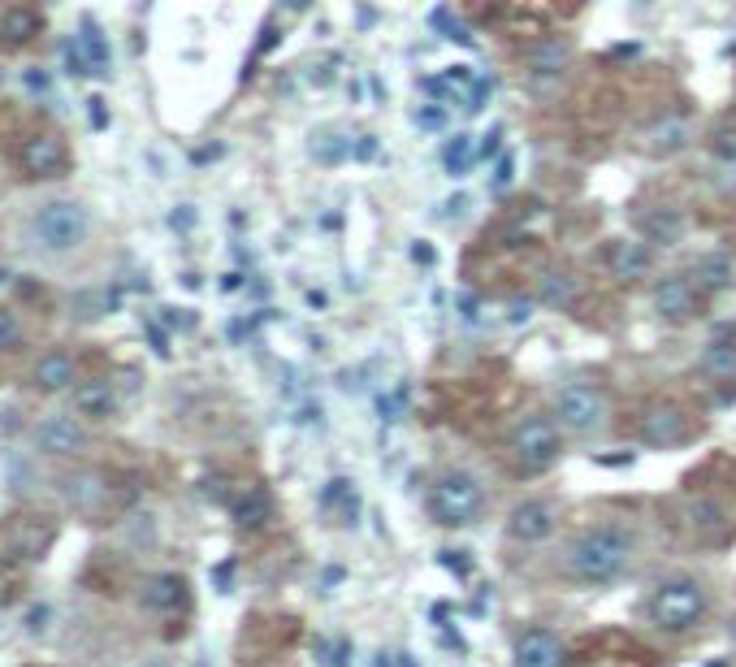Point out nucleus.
Wrapping results in <instances>:
<instances>
[{
    "label": "nucleus",
    "instance_id": "6e6552de",
    "mask_svg": "<svg viewBox=\"0 0 736 667\" xmlns=\"http://www.w3.org/2000/svg\"><path fill=\"white\" fill-rule=\"evenodd\" d=\"M685 434H689L685 412L672 408V403H659V408H650L641 416V442L646 447H676Z\"/></svg>",
    "mask_w": 736,
    "mask_h": 667
},
{
    "label": "nucleus",
    "instance_id": "6ab92c4d",
    "mask_svg": "<svg viewBox=\"0 0 736 667\" xmlns=\"http://www.w3.org/2000/svg\"><path fill=\"white\" fill-rule=\"evenodd\" d=\"M74 44H78V52H83V61H87V74H109V44H104V35H100L96 22H83V35H78Z\"/></svg>",
    "mask_w": 736,
    "mask_h": 667
},
{
    "label": "nucleus",
    "instance_id": "39448f33",
    "mask_svg": "<svg viewBox=\"0 0 736 667\" xmlns=\"http://www.w3.org/2000/svg\"><path fill=\"white\" fill-rule=\"evenodd\" d=\"M555 416L563 429H572V434H594V429H602V421H607V399H602L598 386L572 382L559 390Z\"/></svg>",
    "mask_w": 736,
    "mask_h": 667
},
{
    "label": "nucleus",
    "instance_id": "2eb2a0df",
    "mask_svg": "<svg viewBox=\"0 0 736 667\" xmlns=\"http://www.w3.org/2000/svg\"><path fill=\"white\" fill-rule=\"evenodd\" d=\"M31 35H39V13H35V9L9 5L5 13H0V44L18 48V44H26Z\"/></svg>",
    "mask_w": 736,
    "mask_h": 667
},
{
    "label": "nucleus",
    "instance_id": "9b49d317",
    "mask_svg": "<svg viewBox=\"0 0 736 667\" xmlns=\"http://www.w3.org/2000/svg\"><path fill=\"white\" fill-rule=\"evenodd\" d=\"M550 529H555V512H550L546 503H537V499L520 503L516 512L507 516V533L516 542H542V538H550Z\"/></svg>",
    "mask_w": 736,
    "mask_h": 667
},
{
    "label": "nucleus",
    "instance_id": "2f4dec72",
    "mask_svg": "<svg viewBox=\"0 0 736 667\" xmlns=\"http://www.w3.org/2000/svg\"><path fill=\"white\" fill-rule=\"evenodd\" d=\"M507 178H511V156H507V161H503V165H498V187H503V182H507Z\"/></svg>",
    "mask_w": 736,
    "mask_h": 667
},
{
    "label": "nucleus",
    "instance_id": "9d476101",
    "mask_svg": "<svg viewBox=\"0 0 736 667\" xmlns=\"http://www.w3.org/2000/svg\"><path fill=\"white\" fill-rule=\"evenodd\" d=\"M654 308H659V317L667 321H685L693 317V308H698V295H693V282L672 273V278H663L654 286Z\"/></svg>",
    "mask_w": 736,
    "mask_h": 667
},
{
    "label": "nucleus",
    "instance_id": "aec40b11",
    "mask_svg": "<svg viewBox=\"0 0 736 667\" xmlns=\"http://www.w3.org/2000/svg\"><path fill=\"white\" fill-rule=\"evenodd\" d=\"M698 273H702V282L711 286V291H728V286H736V260H732L728 252H711V256H702Z\"/></svg>",
    "mask_w": 736,
    "mask_h": 667
},
{
    "label": "nucleus",
    "instance_id": "393cba45",
    "mask_svg": "<svg viewBox=\"0 0 736 667\" xmlns=\"http://www.w3.org/2000/svg\"><path fill=\"white\" fill-rule=\"evenodd\" d=\"M472 156H477V148H472V139H468V135H455L451 143H446L442 161H446V169H451V174H468Z\"/></svg>",
    "mask_w": 736,
    "mask_h": 667
},
{
    "label": "nucleus",
    "instance_id": "f03ea898",
    "mask_svg": "<svg viewBox=\"0 0 736 667\" xmlns=\"http://www.w3.org/2000/svg\"><path fill=\"white\" fill-rule=\"evenodd\" d=\"M87 234H91V213H87V204H78V200H48V204H39L31 217L35 247H44L52 256H65V252H74V247H83Z\"/></svg>",
    "mask_w": 736,
    "mask_h": 667
},
{
    "label": "nucleus",
    "instance_id": "5701e85b",
    "mask_svg": "<svg viewBox=\"0 0 736 667\" xmlns=\"http://www.w3.org/2000/svg\"><path fill=\"white\" fill-rule=\"evenodd\" d=\"M269 512H273V503H269V494H265V490H247V499H243L239 507H234L239 525H265Z\"/></svg>",
    "mask_w": 736,
    "mask_h": 667
},
{
    "label": "nucleus",
    "instance_id": "1a4fd4ad",
    "mask_svg": "<svg viewBox=\"0 0 736 667\" xmlns=\"http://www.w3.org/2000/svg\"><path fill=\"white\" fill-rule=\"evenodd\" d=\"M568 663V650L550 629H529L516 642V667H563Z\"/></svg>",
    "mask_w": 736,
    "mask_h": 667
},
{
    "label": "nucleus",
    "instance_id": "c85d7f7f",
    "mask_svg": "<svg viewBox=\"0 0 736 667\" xmlns=\"http://www.w3.org/2000/svg\"><path fill=\"white\" fill-rule=\"evenodd\" d=\"M715 156H728V161H736V130H719V135L711 139Z\"/></svg>",
    "mask_w": 736,
    "mask_h": 667
},
{
    "label": "nucleus",
    "instance_id": "f257e3e1",
    "mask_svg": "<svg viewBox=\"0 0 736 667\" xmlns=\"http://www.w3.org/2000/svg\"><path fill=\"white\" fill-rule=\"evenodd\" d=\"M628 559H633V538L615 525L585 529L581 538L568 546V572L576 581H589V585L615 581L628 568Z\"/></svg>",
    "mask_w": 736,
    "mask_h": 667
},
{
    "label": "nucleus",
    "instance_id": "423d86ee",
    "mask_svg": "<svg viewBox=\"0 0 736 667\" xmlns=\"http://www.w3.org/2000/svg\"><path fill=\"white\" fill-rule=\"evenodd\" d=\"M511 451H516L520 468H529V473H542L559 460V429L546 421V416H533V421H524L516 434H511Z\"/></svg>",
    "mask_w": 736,
    "mask_h": 667
},
{
    "label": "nucleus",
    "instance_id": "f3484780",
    "mask_svg": "<svg viewBox=\"0 0 736 667\" xmlns=\"http://www.w3.org/2000/svg\"><path fill=\"white\" fill-rule=\"evenodd\" d=\"M104 481L96 477V473H78V477H70L65 481V499H70L78 512H96V507L104 503Z\"/></svg>",
    "mask_w": 736,
    "mask_h": 667
},
{
    "label": "nucleus",
    "instance_id": "cd10ccee",
    "mask_svg": "<svg viewBox=\"0 0 736 667\" xmlns=\"http://www.w3.org/2000/svg\"><path fill=\"white\" fill-rule=\"evenodd\" d=\"M22 343V321L13 312H0V351H13Z\"/></svg>",
    "mask_w": 736,
    "mask_h": 667
},
{
    "label": "nucleus",
    "instance_id": "a211bd4d",
    "mask_svg": "<svg viewBox=\"0 0 736 667\" xmlns=\"http://www.w3.org/2000/svg\"><path fill=\"white\" fill-rule=\"evenodd\" d=\"M611 269H615V278L633 282V278H641V273L650 269V252L641 243H615L611 247Z\"/></svg>",
    "mask_w": 736,
    "mask_h": 667
},
{
    "label": "nucleus",
    "instance_id": "4468645a",
    "mask_svg": "<svg viewBox=\"0 0 736 667\" xmlns=\"http://www.w3.org/2000/svg\"><path fill=\"white\" fill-rule=\"evenodd\" d=\"M74 412L83 421H109L117 412V390L113 382H83L74 390Z\"/></svg>",
    "mask_w": 736,
    "mask_h": 667
},
{
    "label": "nucleus",
    "instance_id": "473e14b6",
    "mask_svg": "<svg viewBox=\"0 0 736 667\" xmlns=\"http://www.w3.org/2000/svg\"><path fill=\"white\" fill-rule=\"evenodd\" d=\"M148 667H169V663H161V659H156V663H148Z\"/></svg>",
    "mask_w": 736,
    "mask_h": 667
},
{
    "label": "nucleus",
    "instance_id": "0eeeda50",
    "mask_svg": "<svg viewBox=\"0 0 736 667\" xmlns=\"http://www.w3.org/2000/svg\"><path fill=\"white\" fill-rule=\"evenodd\" d=\"M35 447L52 455V460H65V455H78L87 447V429L74 421V416H48L35 429Z\"/></svg>",
    "mask_w": 736,
    "mask_h": 667
},
{
    "label": "nucleus",
    "instance_id": "c756f323",
    "mask_svg": "<svg viewBox=\"0 0 736 667\" xmlns=\"http://www.w3.org/2000/svg\"><path fill=\"white\" fill-rule=\"evenodd\" d=\"M399 412H403V390H394L390 399L381 395V416H386V421H394V416H399Z\"/></svg>",
    "mask_w": 736,
    "mask_h": 667
},
{
    "label": "nucleus",
    "instance_id": "ddd939ff",
    "mask_svg": "<svg viewBox=\"0 0 736 667\" xmlns=\"http://www.w3.org/2000/svg\"><path fill=\"white\" fill-rule=\"evenodd\" d=\"M31 377H35L39 390L57 395V390H70V386L78 382V364H74V356H65V351H48V356L35 360Z\"/></svg>",
    "mask_w": 736,
    "mask_h": 667
},
{
    "label": "nucleus",
    "instance_id": "f8f14e48",
    "mask_svg": "<svg viewBox=\"0 0 736 667\" xmlns=\"http://www.w3.org/2000/svg\"><path fill=\"white\" fill-rule=\"evenodd\" d=\"M22 165H26V174H35V178L57 174V169L65 165L61 139L57 135H31V139L22 143Z\"/></svg>",
    "mask_w": 736,
    "mask_h": 667
},
{
    "label": "nucleus",
    "instance_id": "4be33fe9",
    "mask_svg": "<svg viewBox=\"0 0 736 667\" xmlns=\"http://www.w3.org/2000/svg\"><path fill=\"white\" fill-rule=\"evenodd\" d=\"M702 373L724 382V377H736V343H711L702 351Z\"/></svg>",
    "mask_w": 736,
    "mask_h": 667
},
{
    "label": "nucleus",
    "instance_id": "412c9836",
    "mask_svg": "<svg viewBox=\"0 0 736 667\" xmlns=\"http://www.w3.org/2000/svg\"><path fill=\"white\" fill-rule=\"evenodd\" d=\"M685 135H689V122H685V117H667V122L650 126L646 148H650V152H676L680 143H685Z\"/></svg>",
    "mask_w": 736,
    "mask_h": 667
},
{
    "label": "nucleus",
    "instance_id": "20e7f679",
    "mask_svg": "<svg viewBox=\"0 0 736 667\" xmlns=\"http://www.w3.org/2000/svg\"><path fill=\"white\" fill-rule=\"evenodd\" d=\"M650 616H654V624H659V629H667V633L693 629V624L706 616V594H702V585L689 581V577H676V581L659 585V594L650 598Z\"/></svg>",
    "mask_w": 736,
    "mask_h": 667
},
{
    "label": "nucleus",
    "instance_id": "bb28decb",
    "mask_svg": "<svg viewBox=\"0 0 736 667\" xmlns=\"http://www.w3.org/2000/svg\"><path fill=\"white\" fill-rule=\"evenodd\" d=\"M646 234H650V239H659V243H672L676 234H680V217H672V213L650 217V221H646Z\"/></svg>",
    "mask_w": 736,
    "mask_h": 667
},
{
    "label": "nucleus",
    "instance_id": "a878e982",
    "mask_svg": "<svg viewBox=\"0 0 736 667\" xmlns=\"http://www.w3.org/2000/svg\"><path fill=\"white\" fill-rule=\"evenodd\" d=\"M542 299H546V304H568L572 282L563 278V273H546V278H542Z\"/></svg>",
    "mask_w": 736,
    "mask_h": 667
},
{
    "label": "nucleus",
    "instance_id": "7ed1b4c3",
    "mask_svg": "<svg viewBox=\"0 0 736 667\" xmlns=\"http://www.w3.org/2000/svg\"><path fill=\"white\" fill-rule=\"evenodd\" d=\"M481 503H485V494H481V481L472 473H446V477L433 481V490H429L433 520H438V525H451V529L472 525L477 512H481Z\"/></svg>",
    "mask_w": 736,
    "mask_h": 667
},
{
    "label": "nucleus",
    "instance_id": "dca6fc26",
    "mask_svg": "<svg viewBox=\"0 0 736 667\" xmlns=\"http://www.w3.org/2000/svg\"><path fill=\"white\" fill-rule=\"evenodd\" d=\"M139 603L148 611H174L182 603V581L161 572V577H148L139 585Z\"/></svg>",
    "mask_w": 736,
    "mask_h": 667
},
{
    "label": "nucleus",
    "instance_id": "b1692460",
    "mask_svg": "<svg viewBox=\"0 0 736 667\" xmlns=\"http://www.w3.org/2000/svg\"><path fill=\"white\" fill-rule=\"evenodd\" d=\"M563 65H568V44H559V39H550V44H542L533 52V70L537 74H559Z\"/></svg>",
    "mask_w": 736,
    "mask_h": 667
},
{
    "label": "nucleus",
    "instance_id": "7c9ffc66",
    "mask_svg": "<svg viewBox=\"0 0 736 667\" xmlns=\"http://www.w3.org/2000/svg\"><path fill=\"white\" fill-rule=\"evenodd\" d=\"M693 516H698V525H702V529H711V525H719V507H711V503H702V507H698V512H693Z\"/></svg>",
    "mask_w": 736,
    "mask_h": 667
}]
</instances>
